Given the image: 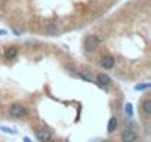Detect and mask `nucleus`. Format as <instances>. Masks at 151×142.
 <instances>
[{
    "label": "nucleus",
    "mask_w": 151,
    "mask_h": 142,
    "mask_svg": "<svg viewBox=\"0 0 151 142\" xmlns=\"http://www.w3.org/2000/svg\"><path fill=\"white\" fill-rule=\"evenodd\" d=\"M99 43L101 42H99V39L96 36H88L85 39V42H83V47H85L86 52H93V50H96L99 47Z\"/></svg>",
    "instance_id": "obj_2"
},
{
    "label": "nucleus",
    "mask_w": 151,
    "mask_h": 142,
    "mask_svg": "<svg viewBox=\"0 0 151 142\" xmlns=\"http://www.w3.org/2000/svg\"><path fill=\"white\" fill-rule=\"evenodd\" d=\"M150 86H151L150 83H144V85H136V86H135V90H136V92H139V90H145V89H148Z\"/></svg>",
    "instance_id": "obj_15"
},
{
    "label": "nucleus",
    "mask_w": 151,
    "mask_h": 142,
    "mask_svg": "<svg viewBox=\"0 0 151 142\" xmlns=\"http://www.w3.org/2000/svg\"><path fill=\"white\" fill-rule=\"evenodd\" d=\"M124 111H126V114H127V117H132L133 115V108H132V104H126L124 105Z\"/></svg>",
    "instance_id": "obj_14"
},
{
    "label": "nucleus",
    "mask_w": 151,
    "mask_h": 142,
    "mask_svg": "<svg viewBox=\"0 0 151 142\" xmlns=\"http://www.w3.org/2000/svg\"><path fill=\"white\" fill-rule=\"evenodd\" d=\"M124 124H126V127L129 129V130H132V132H135V130H138V123H135L133 120H132V117H126L124 118Z\"/></svg>",
    "instance_id": "obj_8"
},
{
    "label": "nucleus",
    "mask_w": 151,
    "mask_h": 142,
    "mask_svg": "<svg viewBox=\"0 0 151 142\" xmlns=\"http://www.w3.org/2000/svg\"><path fill=\"white\" fill-rule=\"evenodd\" d=\"M117 124H119L117 118H116V117H111V118H110V121H108V126H107V129H108V133H113V132L117 129Z\"/></svg>",
    "instance_id": "obj_11"
},
{
    "label": "nucleus",
    "mask_w": 151,
    "mask_h": 142,
    "mask_svg": "<svg viewBox=\"0 0 151 142\" xmlns=\"http://www.w3.org/2000/svg\"><path fill=\"white\" fill-rule=\"evenodd\" d=\"M45 31H46V34H49V36H56V33H58L59 30H58V25H56V24H49V25L45 28Z\"/></svg>",
    "instance_id": "obj_10"
},
{
    "label": "nucleus",
    "mask_w": 151,
    "mask_h": 142,
    "mask_svg": "<svg viewBox=\"0 0 151 142\" xmlns=\"http://www.w3.org/2000/svg\"><path fill=\"white\" fill-rule=\"evenodd\" d=\"M141 108H142V111H144L145 114H151V99H150V98L144 99V101L141 102Z\"/></svg>",
    "instance_id": "obj_9"
},
{
    "label": "nucleus",
    "mask_w": 151,
    "mask_h": 142,
    "mask_svg": "<svg viewBox=\"0 0 151 142\" xmlns=\"http://www.w3.org/2000/svg\"><path fill=\"white\" fill-rule=\"evenodd\" d=\"M17 56H18V47H17V46H9V47H6V50H5V59L11 61V59H15Z\"/></svg>",
    "instance_id": "obj_7"
},
{
    "label": "nucleus",
    "mask_w": 151,
    "mask_h": 142,
    "mask_svg": "<svg viewBox=\"0 0 151 142\" xmlns=\"http://www.w3.org/2000/svg\"><path fill=\"white\" fill-rule=\"evenodd\" d=\"M6 34H8L6 30H0V36H6Z\"/></svg>",
    "instance_id": "obj_17"
},
{
    "label": "nucleus",
    "mask_w": 151,
    "mask_h": 142,
    "mask_svg": "<svg viewBox=\"0 0 151 142\" xmlns=\"http://www.w3.org/2000/svg\"><path fill=\"white\" fill-rule=\"evenodd\" d=\"M47 142H56V141H53V139H49V141H47Z\"/></svg>",
    "instance_id": "obj_19"
},
{
    "label": "nucleus",
    "mask_w": 151,
    "mask_h": 142,
    "mask_svg": "<svg viewBox=\"0 0 151 142\" xmlns=\"http://www.w3.org/2000/svg\"><path fill=\"white\" fill-rule=\"evenodd\" d=\"M114 64H116V59H114L111 55H105V56L101 58V65H102L104 68H107V70H111V68L114 67Z\"/></svg>",
    "instance_id": "obj_6"
},
{
    "label": "nucleus",
    "mask_w": 151,
    "mask_h": 142,
    "mask_svg": "<svg viewBox=\"0 0 151 142\" xmlns=\"http://www.w3.org/2000/svg\"><path fill=\"white\" fill-rule=\"evenodd\" d=\"M120 139H122V142H136L138 135H136V132H132V130L126 129V130H123V132H122Z\"/></svg>",
    "instance_id": "obj_4"
},
{
    "label": "nucleus",
    "mask_w": 151,
    "mask_h": 142,
    "mask_svg": "<svg viewBox=\"0 0 151 142\" xmlns=\"http://www.w3.org/2000/svg\"><path fill=\"white\" fill-rule=\"evenodd\" d=\"M79 77L80 79H83V80H86V82H89V83H93V79L89 76V74H86L85 71H82V73H79Z\"/></svg>",
    "instance_id": "obj_13"
},
{
    "label": "nucleus",
    "mask_w": 151,
    "mask_h": 142,
    "mask_svg": "<svg viewBox=\"0 0 151 142\" xmlns=\"http://www.w3.org/2000/svg\"><path fill=\"white\" fill-rule=\"evenodd\" d=\"M9 115L14 117V118H22V117H25V115H27V108H25V105H22V104H19V102L12 104V105L9 107Z\"/></svg>",
    "instance_id": "obj_1"
},
{
    "label": "nucleus",
    "mask_w": 151,
    "mask_h": 142,
    "mask_svg": "<svg viewBox=\"0 0 151 142\" xmlns=\"http://www.w3.org/2000/svg\"><path fill=\"white\" fill-rule=\"evenodd\" d=\"M24 142H33V141H31L28 136H25V138H24Z\"/></svg>",
    "instance_id": "obj_18"
},
{
    "label": "nucleus",
    "mask_w": 151,
    "mask_h": 142,
    "mask_svg": "<svg viewBox=\"0 0 151 142\" xmlns=\"http://www.w3.org/2000/svg\"><path fill=\"white\" fill-rule=\"evenodd\" d=\"M102 142H111V141H108V139H105V141H102Z\"/></svg>",
    "instance_id": "obj_20"
},
{
    "label": "nucleus",
    "mask_w": 151,
    "mask_h": 142,
    "mask_svg": "<svg viewBox=\"0 0 151 142\" xmlns=\"http://www.w3.org/2000/svg\"><path fill=\"white\" fill-rule=\"evenodd\" d=\"M36 136L40 142H47L49 139H52V130H49L46 127H42V129L36 130Z\"/></svg>",
    "instance_id": "obj_3"
},
{
    "label": "nucleus",
    "mask_w": 151,
    "mask_h": 142,
    "mask_svg": "<svg viewBox=\"0 0 151 142\" xmlns=\"http://www.w3.org/2000/svg\"><path fill=\"white\" fill-rule=\"evenodd\" d=\"M0 130L5 132V133H11V135H17V130L12 129V127H8V126H0Z\"/></svg>",
    "instance_id": "obj_12"
},
{
    "label": "nucleus",
    "mask_w": 151,
    "mask_h": 142,
    "mask_svg": "<svg viewBox=\"0 0 151 142\" xmlns=\"http://www.w3.org/2000/svg\"><path fill=\"white\" fill-rule=\"evenodd\" d=\"M96 82H98V85H99L101 87H108V86H111V79H110L107 74H104V73H99V74L96 76Z\"/></svg>",
    "instance_id": "obj_5"
},
{
    "label": "nucleus",
    "mask_w": 151,
    "mask_h": 142,
    "mask_svg": "<svg viewBox=\"0 0 151 142\" xmlns=\"http://www.w3.org/2000/svg\"><path fill=\"white\" fill-rule=\"evenodd\" d=\"M65 68H67V70H71V71H77V70H76V67H74V65H71V64H67V65H65Z\"/></svg>",
    "instance_id": "obj_16"
}]
</instances>
